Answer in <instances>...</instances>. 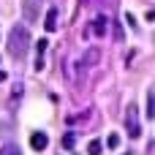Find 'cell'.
I'll list each match as a JSON object with an SVG mask.
<instances>
[{
    "instance_id": "3957f363",
    "label": "cell",
    "mask_w": 155,
    "mask_h": 155,
    "mask_svg": "<svg viewBox=\"0 0 155 155\" xmlns=\"http://www.w3.org/2000/svg\"><path fill=\"white\" fill-rule=\"evenodd\" d=\"M44 5H46V0H22V16H25V22L27 25L35 22Z\"/></svg>"
},
{
    "instance_id": "4fadbf2b",
    "label": "cell",
    "mask_w": 155,
    "mask_h": 155,
    "mask_svg": "<svg viewBox=\"0 0 155 155\" xmlns=\"http://www.w3.org/2000/svg\"><path fill=\"white\" fill-rule=\"evenodd\" d=\"M0 155H22V150H19L16 144H5V147L0 150Z\"/></svg>"
},
{
    "instance_id": "5b68a950",
    "label": "cell",
    "mask_w": 155,
    "mask_h": 155,
    "mask_svg": "<svg viewBox=\"0 0 155 155\" xmlns=\"http://www.w3.org/2000/svg\"><path fill=\"white\" fill-rule=\"evenodd\" d=\"M46 49H49V44H46V38H41L35 44V71H44V54H46Z\"/></svg>"
},
{
    "instance_id": "2e32d148",
    "label": "cell",
    "mask_w": 155,
    "mask_h": 155,
    "mask_svg": "<svg viewBox=\"0 0 155 155\" xmlns=\"http://www.w3.org/2000/svg\"><path fill=\"white\" fill-rule=\"evenodd\" d=\"M109 3H112V0H95V5H98V8H109Z\"/></svg>"
},
{
    "instance_id": "30bf717a",
    "label": "cell",
    "mask_w": 155,
    "mask_h": 155,
    "mask_svg": "<svg viewBox=\"0 0 155 155\" xmlns=\"http://www.w3.org/2000/svg\"><path fill=\"white\" fill-rule=\"evenodd\" d=\"M147 117H150V120L155 117V95H153V90L147 93Z\"/></svg>"
},
{
    "instance_id": "52a82bcc",
    "label": "cell",
    "mask_w": 155,
    "mask_h": 155,
    "mask_svg": "<svg viewBox=\"0 0 155 155\" xmlns=\"http://www.w3.org/2000/svg\"><path fill=\"white\" fill-rule=\"evenodd\" d=\"M46 144H49V136H46V134L35 131V134L30 136V147H33V150H38V153H41V150H46Z\"/></svg>"
},
{
    "instance_id": "8fae6325",
    "label": "cell",
    "mask_w": 155,
    "mask_h": 155,
    "mask_svg": "<svg viewBox=\"0 0 155 155\" xmlns=\"http://www.w3.org/2000/svg\"><path fill=\"white\" fill-rule=\"evenodd\" d=\"M106 147H109V150H117V147H120V136H117V134H109V136H106Z\"/></svg>"
},
{
    "instance_id": "7c38bea8",
    "label": "cell",
    "mask_w": 155,
    "mask_h": 155,
    "mask_svg": "<svg viewBox=\"0 0 155 155\" xmlns=\"http://www.w3.org/2000/svg\"><path fill=\"white\" fill-rule=\"evenodd\" d=\"M87 155H101V142H98V139H93V142L87 144Z\"/></svg>"
},
{
    "instance_id": "9a60e30c",
    "label": "cell",
    "mask_w": 155,
    "mask_h": 155,
    "mask_svg": "<svg viewBox=\"0 0 155 155\" xmlns=\"http://www.w3.org/2000/svg\"><path fill=\"white\" fill-rule=\"evenodd\" d=\"M125 22H128L131 27H136V16H134V14H125Z\"/></svg>"
},
{
    "instance_id": "8992f818",
    "label": "cell",
    "mask_w": 155,
    "mask_h": 155,
    "mask_svg": "<svg viewBox=\"0 0 155 155\" xmlns=\"http://www.w3.org/2000/svg\"><path fill=\"white\" fill-rule=\"evenodd\" d=\"M90 27H93V35L104 38V35H106V27H109V22H106V16L101 14V16H95V19H93V25H90Z\"/></svg>"
},
{
    "instance_id": "5bb4252c",
    "label": "cell",
    "mask_w": 155,
    "mask_h": 155,
    "mask_svg": "<svg viewBox=\"0 0 155 155\" xmlns=\"http://www.w3.org/2000/svg\"><path fill=\"white\" fill-rule=\"evenodd\" d=\"M74 144H76V139H74V134H65V136H63V147H65V150H71Z\"/></svg>"
},
{
    "instance_id": "ba28073f",
    "label": "cell",
    "mask_w": 155,
    "mask_h": 155,
    "mask_svg": "<svg viewBox=\"0 0 155 155\" xmlns=\"http://www.w3.org/2000/svg\"><path fill=\"white\" fill-rule=\"evenodd\" d=\"M44 27H46V33H54V30H57V8H54V5H49V11H46V22H44Z\"/></svg>"
},
{
    "instance_id": "9c48e42d",
    "label": "cell",
    "mask_w": 155,
    "mask_h": 155,
    "mask_svg": "<svg viewBox=\"0 0 155 155\" xmlns=\"http://www.w3.org/2000/svg\"><path fill=\"white\" fill-rule=\"evenodd\" d=\"M22 90H25V84H22V82H16V84H14V90H11L14 95H11V101H8V109H16V101H19Z\"/></svg>"
},
{
    "instance_id": "6da1fadb",
    "label": "cell",
    "mask_w": 155,
    "mask_h": 155,
    "mask_svg": "<svg viewBox=\"0 0 155 155\" xmlns=\"http://www.w3.org/2000/svg\"><path fill=\"white\" fill-rule=\"evenodd\" d=\"M5 46H8V54L14 60H22L25 52H27V46H30V30L25 25H14L11 33H8V44Z\"/></svg>"
},
{
    "instance_id": "277c9868",
    "label": "cell",
    "mask_w": 155,
    "mask_h": 155,
    "mask_svg": "<svg viewBox=\"0 0 155 155\" xmlns=\"http://www.w3.org/2000/svg\"><path fill=\"white\" fill-rule=\"evenodd\" d=\"M101 60V49H95V46H90L87 52H84V57L79 60V65H76V71H87V68H93L95 63Z\"/></svg>"
},
{
    "instance_id": "7a4b0ae2",
    "label": "cell",
    "mask_w": 155,
    "mask_h": 155,
    "mask_svg": "<svg viewBox=\"0 0 155 155\" xmlns=\"http://www.w3.org/2000/svg\"><path fill=\"white\" fill-rule=\"evenodd\" d=\"M125 131H128L131 139H139V136H142V125H139L136 104H128V109H125Z\"/></svg>"
}]
</instances>
